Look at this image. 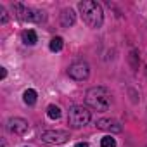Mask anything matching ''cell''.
I'll use <instances>...</instances> for the list:
<instances>
[{
	"label": "cell",
	"mask_w": 147,
	"mask_h": 147,
	"mask_svg": "<svg viewBox=\"0 0 147 147\" xmlns=\"http://www.w3.org/2000/svg\"><path fill=\"white\" fill-rule=\"evenodd\" d=\"M7 23H9V16H7L5 9L0 5V24H7Z\"/></svg>",
	"instance_id": "obj_15"
},
{
	"label": "cell",
	"mask_w": 147,
	"mask_h": 147,
	"mask_svg": "<svg viewBox=\"0 0 147 147\" xmlns=\"http://www.w3.org/2000/svg\"><path fill=\"white\" fill-rule=\"evenodd\" d=\"M21 38H23V43H24V45H35V43L38 42V36H36V33H35L33 30H26V31H23Z\"/></svg>",
	"instance_id": "obj_10"
},
{
	"label": "cell",
	"mask_w": 147,
	"mask_h": 147,
	"mask_svg": "<svg viewBox=\"0 0 147 147\" xmlns=\"http://www.w3.org/2000/svg\"><path fill=\"white\" fill-rule=\"evenodd\" d=\"M47 114H49V118H50V119H59V118H61V109H59L57 106H54V104H52V106H49V107H47Z\"/></svg>",
	"instance_id": "obj_13"
},
{
	"label": "cell",
	"mask_w": 147,
	"mask_h": 147,
	"mask_svg": "<svg viewBox=\"0 0 147 147\" xmlns=\"http://www.w3.org/2000/svg\"><path fill=\"white\" fill-rule=\"evenodd\" d=\"M14 14L18 19L24 21V23H40L45 19V14L38 9H31V7H26L23 4H14Z\"/></svg>",
	"instance_id": "obj_4"
},
{
	"label": "cell",
	"mask_w": 147,
	"mask_h": 147,
	"mask_svg": "<svg viewBox=\"0 0 147 147\" xmlns=\"http://www.w3.org/2000/svg\"><path fill=\"white\" fill-rule=\"evenodd\" d=\"M97 128L106 130V131H114V133H119L123 130L119 121H116V119H104V118L97 121Z\"/></svg>",
	"instance_id": "obj_8"
},
{
	"label": "cell",
	"mask_w": 147,
	"mask_h": 147,
	"mask_svg": "<svg viewBox=\"0 0 147 147\" xmlns=\"http://www.w3.org/2000/svg\"><path fill=\"white\" fill-rule=\"evenodd\" d=\"M50 50L52 52H59V50H62V47H64V42H62V38L61 36H55V38H52L50 40Z\"/></svg>",
	"instance_id": "obj_12"
},
{
	"label": "cell",
	"mask_w": 147,
	"mask_h": 147,
	"mask_svg": "<svg viewBox=\"0 0 147 147\" xmlns=\"http://www.w3.org/2000/svg\"><path fill=\"white\" fill-rule=\"evenodd\" d=\"M23 100H24V104L33 106V104L36 102V92H35L33 88H28V90L23 94Z\"/></svg>",
	"instance_id": "obj_11"
},
{
	"label": "cell",
	"mask_w": 147,
	"mask_h": 147,
	"mask_svg": "<svg viewBox=\"0 0 147 147\" xmlns=\"http://www.w3.org/2000/svg\"><path fill=\"white\" fill-rule=\"evenodd\" d=\"M75 21H76V16H75V12H73L71 9H64V11L61 12V24H62L64 28L73 26V24H75Z\"/></svg>",
	"instance_id": "obj_9"
},
{
	"label": "cell",
	"mask_w": 147,
	"mask_h": 147,
	"mask_svg": "<svg viewBox=\"0 0 147 147\" xmlns=\"http://www.w3.org/2000/svg\"><path fill=\"white\" fill-rule=\"evenodd\" d=\"M7 128H9V131L14 133V135H24V133L30 130V125H28V121L23 119V118H11V119L7 121Z\"/></svg>",
	"instance_id": "obj_7"
},
{
	"label": "cell",
	"mask_w": 147,
	"mask_h": 147,
	"mask_svg": "<svg viewBox=\"0 0 147 147\" xmlns=\"http://www.w3.org/2000/svg\"><path fill=\"white\" fill-rule=\"evenodd\" d=\"M67 75H69V78L76 80V82H83L90 75V66L85 61H76L67 67Z\"/></svg>",
	"instance_id": "obj_5"
},
{
	"label": "cell",
	"mask_w": 147,
	"mask_h": 147,
	"mask_svg": "<svg viewBox=\"0 0 147 147\" xmlns=\"http://www.w3.org/2000/svg\"><path fill=\"white\" fill-rule=\"evenodd\" d=\"M100 147H116V140H114L111 135H106V137L100 140Z\"/></svg>",
	"instance_id": "obj_14"
},
{
	"label": "cell",
	"mask_w": 147,
	"mask_h": 147,
	"mask_svg": "<svg viewBox=\"0 0 147 147\" xmlns=\"http://www.w3.org/2000/svg\"><path fill=\"white\" fill-rule=\"evenodd\" d=\"M85 102L95 111H107L113 104V95L106 87H92L87 90Z\"/></svg>",
	"instance_id": "obj_2"
},
{
	"label": "cell",
	"mask_w": 147,
	"mask_h": 147,
	"mask_svg": "<svg viewBox=\"0 0 147 147\" xmlns=\"http://www.w3.org/2000/svg\"><path fill=\"white\" fill-rule=\"evenodd\" d=\"M75 147H90V145H88V144H85V142H80V144H76Z\"/></svg>",
	"instance_id": "obj_17"
},
{
	"label": "cell",
	"mask_w": 147,
	"mask_h": 147,
	"mask_svg": "<svg viewBox=\"0 0 147 147\" xmlns=\"http://www.w3.org/2000/svg\"><path fill=\"white\" fill-rule=\"evenodd\" d=\"M42 140L47 144H64L69 140V131H66V130H47V131H42Z\"/></svg>",
	"instance_id": "obj_6"
},
{
	"label": "cell",
	"mask_w": 147,
	"mask_h": 147,
	"mask_svg": "<svg viewBox=\"0 0 147 147\" xmlns=\"http://www.w3.org/2000/svg\"><path fill=\"white\" fill-rule=\"evenodd\" d=\"M78 11L83 18V23L88 28L99 30L104 23V11L100 7V4L94 2V0H83L78 4Z\"/></svg>",
	"instance_id": "obj_1"
},
{
	"label": "cell",
	"mask_w": 147,
	"mask_h": 147,
	"mask_svg": "<svg viewBox=\"0 0 147 147\" xmlns=\"http://www.w3.org/2000/svg\"><path fill=\"white\" fill-rule=\"evenodd\" d=\"M5 76H7V69H5V67H0V78L4 80Z\"/></svg>",
	"instance_id": "obj_16"
},
{
	"label": "cell",
	"mask_w": 147,
	"mask_h": 147,
	"mask_svg": "<svg viewBox=\"0 0 147 147\" xmlns=\"http://www.w3.org/2000/svg\"><path fill=\"white\" fill-rule=\"evenodd\" d=\"M90 119H92V114L83 106H73L67 113V123L73 128H82V126L88 125Z\"/></svg>",
	"instance_id": "obj_3"
}]
</instances>
